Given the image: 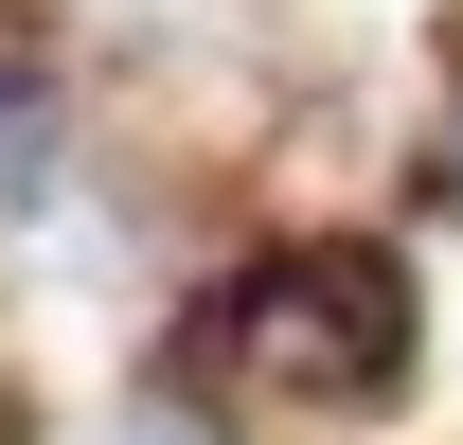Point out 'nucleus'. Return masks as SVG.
Instances as JSON below:
<instances>
[{"label":"nucleus","mask_w":463,"mask_h":445,"mask_svg":"<svg viewBox=\"0 0 463 445\" xmlns=\"http://www.w3.org/2000/svg\"><path fill=\"white\" fill-rule=\"evenodd\" d=\"M446 196H463V178H446Z\"/></svg>","instance_id":"nucleus-4"},{"label":"nucleus","mask_w":463,"mask_h":445,"mask_svg":"<svg viewBox=\"0 0 463 445\" xmlns=\"http://www.w3.org/2000/svg\"><path fill=\"white\" fill-rule=\"evenodd\" d=\"M125 445H214V428H178V410H161V428H125Z\"/></svg>","instance_id":"nucleus-3"},{"label":"nucleus","mask_w":463,"mask_h":445,"mask_svg":"<svg viewBox=\"0 0 463 445\" xmlns=\"http://www.w3.org/2000/svg\"><path fill=\"white\" fill-rule=\"evenodd\" d=\"M36 178H54V108H36V71L0 54V214H18Z\"/></svg>","instance_id":"nucleus-2"},{"label":"nucleus","mask_w":463,"mask_h":445,"mask_svg":"<svg viewBox=\"0 0 463 445\" xmlns=\"http://www.w3.org/2000/svg\"><path fill=\"white\" fill-rule=\"evenodd\" d=\"M196 374L250 410H374L410 374V285L392 250H268L196 303Z\"/></svg>","instance_id":"nucleus-1"}]
</instances>
